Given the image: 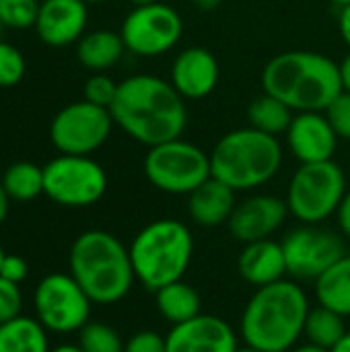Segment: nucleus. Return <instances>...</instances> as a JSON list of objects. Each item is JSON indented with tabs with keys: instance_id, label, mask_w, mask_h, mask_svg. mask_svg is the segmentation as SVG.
<instances>
[{
	"instance_id": "f257e3e1",
	"label": "nucleus",
	"mask_w": 350,
	"mask_h": 352,
	"mask_svg": "<svg viewBox=\"0 0 350 352\" xmlns=\"http://www.w3.org/2000/svg\"><path fill=\"white\" fill-rule=\"evenodd\" d=\"M113 124L144 146L179 138L188 124L186 99L157 74H132L118 85L109 107Z\"/></svg>"
},
{
	"instance_id": "f03ea898",
	"label": "nucleus",
	"mask_w": 350,
	"mask_h": 352,
	"mask_svg": "<svg viewBox=\"0 0 350 352\" xmlns=\"http://www.w3.org/2000/svg\"><path fill=\"white\" fill-rule=\"evenodd\" d=\"M309 309V297L295 278L260 287L241 311L239 338L262 352H289L303 336Z\"/></svg>"
},
{
	"instance_id": "7ed1b4c3",
	"label": "nucleus",
	"mask_w": 350,
	"mask_h": 352,
	"mask_svg": "<svg viewBox=\"0 0 350 352\" xmlns=\"http://www.w3.org/2000/svg\"><path fill=\"white\" fill-rule=\"evenodd\" d=\"M264 93L299 111H326L342 93L340 64L311 50H289L266 62Z\"/></svg>"
},
{
	"instance_id": "20e7f679",
	"label": "nucleus",
	"mask_w": 350,
	"mask_h": 352,
	"mask_svg": "<svg viewBox=\"0 0 350 352\" xmlns=\"http://www.w3.org/2000/svg\"><path fill=\"white\" fill-rule=\"evenodd\" d=\"M68 270L95 305L120 303L136 283L128 248L101 229L85 231L72 241Z\"/></svg>"
},
{
	"instance_id": "39448f33",
	"label": "nucleus",
	"mask_w": 350,
	"mask_h": 352,
	"mask_svg": "<svg viewBox=\"0 0 350 352\" xmlns=\"http://www.w3.org/2000/svg\"><path fill=\"white\" fill-rule=\"evenodd\" d=\"M208 155L212 177L235 192H252L270 184L283 165L278 136H270L252 126L227 132Z\"/></svg>"
},
{
	"instance_id": "423d86ee",
	"label": "nucleus",
	"mask_w": 350,
	"mask_h": 352,
	"mask_svg": "<svg viewBox=\"0 0 350 352\" xmlns=\"http://www.w3.org/2000/svg\"><path fill=\"white\" fill-rule=\"evenodd\" d=\"M136 283L157 293L184 280L194 256V235L177 219H157L144 225L128 245Z\"/></svg>"
},
{
	"instance_id": "0eeeda50",
	"label": "nucleus",
	"mask_w": 350,
	"mask_h": 352,
	"mask_svg": "<svg viewBox=\"0 0 350 352\" xmlns=\"http://www.w3.org/2000/svg\"><path fill=\"white\" fill-rule=\"evenodd\" d=\"M347 190V175L334 159L301 163L289 179L285 202L301 225H322L336 217Z\"/></svg>"
},
{
	"instance_id": "6e6552de",
	"label": "nucleus",
	"mask_w": 350,
	"mask_h": 352,
	"mask_svg": "<svg viewBox=\"0 0 350 352\" xmlns=\"http://www.w3.org/2000/svg\"><path fill=\"white\" fill-rule=\"evenodd\" d=\"M142 169L153 188L171 196H190L212 177L210 155L182 136L151 146Z\"/></svg>"
},
{
	"instance_id": "1a4fd4ad",
	"label": "nucleus",
	"mask_w": 350,
	"mask_h": 352,
	"mask_svg": "<svg viewBox=\"0 0 350 352\" xmlns=\"http://www.w3.org/2000/svg\"><path fill=\"white\" fill-rule=\"evenodd\" d=\"M107 190L105 169L91 155L60 153L43 165V194L66 208H87Z\"/></svg>"
},
{
	"instance_id": "9d476101",
	"label": "nucleus",
	"mask_w": 350,
	"mask_h": 352,
	"mask_svg": "<svg viewBox=\"0 0 350 352\" xmlns=\"http://www.w3.org/2000/svg\"><path fill=\"white\" fill-rule=\"evenodd\" d=\"M95 303L68 272H52L43 276L33 293L35 320L54 334L80 332L91 322Z\"/></svg>"
},
{
	"instance_id": "9b49d317",
	"label": "nucleus",
	"mask_w": 350,
	"mask_h": 352,
	"mask_svg": "<svg viewBox=\"0 0 350 352\" xmlns=\"http://www.w3.org/2000/svg\"><path fill=\"white\" fill-rule=\"evenodd\" d=\"M182 33L184 21L179 12L161 0L134 6L120 27L126 52L140 58H157L167 54L179 43Z\"/></svg>"
},
{
	"instance_id": "f8f14e48",
	"label": "nucleus",
	"mask_w": 350,
	"mask_h": 352,
	"mask_svg": "<svg viewBox=\"0 0 350 352\" xmlns=\"http://www.w3.org/2000/svg\"><path fill=\"white\" fill-rule=\"evenodd\" d=\"M287 274L295 280H318L349 254L342 233L322 225H299L283 237Z\"/></svg>"
},
{
	"instance_id": "ddd939ff",
	"label": "nucleus",
	"mask_w": 350,
	"mask_h": 352,
	"mask_svg": "<svg viewBox=\"0 0 350 352\" xmlns=\"http://www.w3.org/2000/svg\"><path fill=\"white\" fill-rule=\"evenodd\" d=\"M113 118L107 107H99L87 99L62 107L50 124V140L64 155H93L99 151L111 130Z\"/></svg>"
},
{
	"instance_id": "4468645a",
	"label": "nucleus",
	"mask_w": 350,
	"mask_h": 352,
	"mask_svg": "<svg viewBox=\"0 0 350 352\" xmlns=\"http://www.w3.org/2000/svg\"><path fill=\"white\" fill-rule=\"evenodd\" d=\"M287 217L289 208L285 198L274 194H254L237 202L227 227L237 241L248 245L254 241L272 239V235L283 229Z\"/></svg>"
},
{
	"instance_id": "2eb2a0df",
	"label": "nucleus",
	"mask_w": 350,
	"mask_h": 352,
	"mask_svg": "<svg viewBox=\"0 0 350 352\" xmlns=\"http://www.w3.org/2000/svg\"><path fill=\"white\" fill-rule=\"evenodd\" d=\"M165 340L167 352H237L239 349V334L231 324L208 314L171 326Z\"/></svg>"
},
{
	"instance_id": "dca6fc26",
	"label": "nucleus",
	"mask_w": 350,
	"mask_h": 352,
	"mask_svg": "<svg viewBox=\"0 0 350 352\" xmlns=\"http://www.w3.org/2000/svg\"><path fill=\"white\" fill-rule=\"evenodd\" d=\"M285 138L287 148L299 163L332 161L340 140L324 111L295 113Z\"/></svg>"
},
{
	"instance_id": "f3484780",
	"label": "nucleus",
	"mask_w": 350,
	"mask_h": 352,
	"mask_svg": "<svg viewBox=\"0 0 350 352\" xmlns=\"http://www.w3.org/2000/svg\"><path fill=\"white\" fill-rule=\"evenodd\" d=\"M219 76L221 68L217 56L206 47L192 45L175 56L169 82L186 101H198L217 89Z\"/></svg>"
},
{
	"instance_id": "a211bd4d",
	"label": "nucleus",
	"mask_w": 350,
	"mask_h": 352,
	"mask_svg": "<svg viewBox=\"0 0 350 352\" xmlns=\"http://www.w3.org/2000/svg\"><path fill=\"white\" fill-rule=\"evenodd\" d=\"M89 23V4L83 0H43L35 21L37 37L50 47L76 43Z\"/></svg>"
},
{
	"instance_id": "6ab92c4d",
	"label": "nucleus",
	"mask_w": 350,
	"mask_h": 352,
	"mask_svg": "<svg viewBox=\"0 0 350 352\" xmlns=\"http://www.w3.org/2000/svg\"><path fill=\"white\" fill-rule=\"evenodd\" d=\"M237 268L241 278L256 289L278 283L289 276L283 243L274 239L248 243L239 254Z\"/></svg>"
},
{
	"instance_id": "aec40b11",
	"label": "nucleus",
	"mask_w": 350,
	"mask_h": 352,
	"mask_svg": "<svg viewBox=\"0 0 350 352\" xmlns=\"http://www.w3.org/2000/svg\"><path fill=\"white\" fill-rule=\"evenodd\" d=\"M235 194L237 192L227 184L210 177L188 196V214L198 227L204 229L227 225L237 206Z\"/></svg>"
},
{
	"instance_id": "412c9836",
	"label": "nucleus",
	"mask_w": 350,
	"mask_h": 352,
	"mask_svg": "<svg viewBox=\"0 0 350 352\" xmlns=\"http://www.w3.org/2000/svg\"><path fill=\"white\" fill-rule=\"evenodd\" d=\"M126 54L120 31L95 29L76 41V58L91 72H107Z\"/></svg>"
},
{
	"instance_id": "4be33fe9",
	"label": "nucleus",
	"mask_w": 350,
	"mask_h": 352,
	"mask_svg": "<svg viewBox=\"0 0 350 352\" xmlns=\"http://www.w3.org/2000/svg\"><path fill=\"white\" fill-rule=\"evenodd\" d=\"M155 303H157L161 318L169 322L171 326L184 324L202 314V299L198 291L184 280L171 283L159 289L155 293Z\"/></svg>"
},
{
	"instance_id": "5701e85b",
	"label": "nucleus",
	"mask_w": 350,
	"mask_h": 352,
	"mask_svg": "<svg viewBox=\"0 0 350 352\" xmlns=\"http://www.w3.org/2000/svg\"><path fill=\"white\" fill-rule=\"evenodd\" d=\"M318 305L350 318V254L342 256L316 280Z\"/></svg>"
},
{
	"instance_id": "b1692460",
	"label": "nucleus",
	"mask_w": 350,
	"mask_h": 352,
	"mask_svg": "<svg viewBox=\"0 0 350 352\" xmlns=\"http://www.w3.org/2000/svg\"><path fill=\"white\" fill-rule=\"evenodd\" d=\"M0 352H50L47 330L25 316L0 324Z\"/></svg>"
},
{
	"instance_id": "393cba45",
	"label": "nucleus",
	"mask_w": 350,
	"mask_h": 352,
	"mask_svg": "<svg viewBox=\"0 0 350 352\" xmlns=\"http://www.w3.org/2000/svg\"><path fill=\"white\" fill-rule=\"evenodd\" d=\"M295 111L276 97L262 93L248 107V122L252 128L270 136H281L289 130Z\"/></svg>"
},
{
	"instance_id": "a878e982",
	"label": "nucleus",
	"mask_w": 350,
	"mask_h": 352,
	"mask_svg": "<svg viewBox=\"0 0 350 352\" xmlns=\"http://www.w3.org/2000/svg\"><path fill=\"white\" fill-rule=\"evenodd\" d=\"M0 182L10 200L29 202L43 194V167L31 161H17L4 171Z\"/></svg>"
},
{
	"instance_id": "bb28decb",
	"label": "nucleus",
	"mask_w": 350,
	"mask_h": 352,
	"mask_svg": "<svg viewBox=\"0 0 350 352\" xmlns=\"http://www.w3.org/2000/svg\"><path fill=\"white\" fill-rule=\"evenodd\" d=\"M344 320H347L344 316H340V314H336V311H332V309H328L324 305L311 307L309 316L305 320L303 336L307 338V342L332 351L344 338V334L349 332Z\"/></svg>"
},
{
	"instance_id": "cd10ccee",
	"label": "nucleus",
	"mask_w": 350,
	"mask_h": 352,
	"mask_svg": "<svg viewBox=\"0 0 350 352\" xmlns=\"http://www.w3.org/2000/svg\"><path fill=\"white\" fill-rule=\"evenodd\" d=\"M78 344L85 352H124L120 332L103 322H89L78 332Z\"/></svg>"
},
{
	"instance_id": "c85d7f7f",
	"label": "nucleus",
	"mask_w": 350,
	"mask_h": 352,
	"mask_svg": "<svg viewBox=\"0 0 350 352\" xmlns=\"http://www.w3.org/2000/svg\"><path fill=\"white\" fill-rule=\"evenodd\" d=\"M39 0H0V25L8 29L35 27Z\"/></svg>"
},
{
	"instance_id": "c756f323",
	"label": "nucleus",
	"mask_w": 350,
	"mask_h": 352,
	"mask_svg": "<svg viewBox=\"0 0 350 352\" xmlns=\"http://www.w3.org/2000/svg\"><path fill=\"white\" fill-rule=\"evenodd\" d=\"M27 72V62L21 50L0 39V89L17 87Z\"/></svg>"
},
{
	"instance_id": "7c9ffc66",
	"label": "nucleus",
	"mask_w": 350,
	"mask_h": 352,
	"mask_svg": "<svg viewBox=\"0 0 350 352\" xmlns=\"http://www.w3.org/2000/svg\"><path fill=\"white\" fill-rule=\"evenodd\" d=\"M118 85L109 74L105 72H93L87 82H85V89H83V95L87 101L99 105V107H111L116 95H118Z\"/></svg>"
},
{
	"instance_id": "2f4dec72",
	"label": "nucleus",
	"mask_w": 350,
	"mask_h": 352,
	"mask_svg": "<svg viewBox=\"0 0 350 352\" xmlns=\"http://www.w3.org/2000/svg\"><path fill=\"white\" fill-rule=\"evenodd\" d=\"M338 138L350 140V93L342 91L324 111Z\"/></svg>"
},
{
	"instance_id": "473e14b6",
	"label": "nucleus",
	"mask_w": 350,
	"mask_h": 352,
	"mask_svg": "<svg viewBox=\"0 0 350 352\" xmlns=\"http://www.w3.org/2000/svg\"><path fill=\"white\" fill-rule=\"evenodd\" d=\"M21 307H23V295L19 285L0 276V324L19 318Z\"/></svg>"
},
{
	"instance_id": "72a5a7b5",
	"label": "nucleus",
	"mask_w": 350,
	"mask_h": 352,
	"mask_svg": "<svg viewBox=\"0 0 350 352\" xmlns=\"http://www.w3.org/2000/svg\"><path fill=\"white\" fill-rule=\"evenodd\" d=\"M124 352H167V340L159 332L140 330L126 340Z\"/></svg>"
},
{
	"instance_id": "f704fd0d",
	"label": "nucleus",
	"mask_w": 350,
	"mask_h": 352,
	"mask_svg": "<svg viewBox=\"0 0 350 352\" xmlns=\"http://www.w3.org/2000/svg\"><path fill=\"white\" fill-rule=\"evenodd\" d=\"M0 276L21 285L27 276H29V264L25 262V258L17 256V254H6L0 266Z\"/></svg>"
},
{
	"instance_id": "c9c22d12",
	"label": "nucleus",
	"mask_w": 350,
	"mask_h": 352,
	"mask_svg": "<svg viewBox=\"0 0 350 352\" xmlns=\"http://www.w3.org/2000/svg\"><path fill=\"white\" fill-rule=\"evenodd\" d=\"M336 223H338V231L342 233V237L350 239V188L336 210Z\"/></svg>"
},
{
	"instance_id": "e433bc0d",
	"label": "nucleus",
	"mask_w": 350,
	"mask_h": 352,
	"mask_svg": "<svg viewBox=\"0 0 350 352\" xmlns=\"http://www.w3.org/2000/svg\"><path fill=\"white\" fill-rule=\"evenodd\" d=\"M338 31H340L342 41L350 47V4L342 6L338 12Z\"/></svg>"
},
{
	"instance_id": "4c0bfd02",
	"label": "nucleus",
	"mask_w": 350,
	"mask_h": 352,
	"mask_svg": "<svg viewBox=\"0 0 350 352\" xmlns=\"http://www.w3.org/2000/svg\"><path fill=\"white\" fill-rule=\"evenodd\" d=\"M340 80H342V91L350 93V52L340 62Z\"/></svg>"
},
{
	"instance_id": "58836bf2",
	"label": "nucleus",
	"mask_w": 350,
	"mask_h": 352,
	"mask_svg": "<svg viewBox=\"0 0 350 352\" xmlns=\"http://www.w3.org/2000/svg\"><path fill=\"white\" fill-rule=\"evenodd\" d=\"M8 208H10V198H8V194H6V190H4V186L0 182V225L4 223V219L8 214Z\"/></svg>"
},
{
	"instance_id": "ea45409f",
	"label": "nucleus",
	"mask_w": 350,
	"mask_h": 352,
	"mask_svg": "<svg viewBox=\"0 0 350 352\" xmlns=\"http://www.w3.org/2000/svg\"><path fill=\"white\" fill-rule=\"evenodd\" d=\"M289 352H330L324 346H318V344H311V342H305V344H297L295 349H291Z\"/></svg>"
},
{
	"instance_id": "a19ab883",
	"label": "nucleus",
	"mask_w": 350,
	"mask_h": 352,
	"mask_svg": "<svg viewBox=\"0 0 350 352\" xmlns=\"http://www.w3.org/2000/svg\"><path fill=\"white\" fill-rule=\"evenodd\" d=\"M223 0H194V4L202 10H215Z\"/></svg>"
},
{
	"instance_id": "79ce46f5",
	"label": "nucleus",
	"mask_w": 350,
	"mask_h": 352,
	"mask_svg": "<svg viewBox=\"0 0 350 352\" xmlns=\"http://www.w3.org/2000/svg\"><path fill=\"white\" fill-rule=\"evenodd\" d=\"M330 352H350V332H347L344 338H342V340H340Z\"/></svg>"
},
{
	"instance_id": "37998d69",
	"label": "nucleus",
	"mask_w": 350,
	"mask_h": 352,
	"mask_svg": "<svg viewBox=\"0 0 350 352\" xmlns=\"http://www.w3.org/2000/svg\"><path fill=\"white\" fill-rule=\"evenodd\" d=\"M50 352H85V351L80 349V344H60V346L50 349Z\"/></svg>"
},
{
	"instance_id": "c03bdc74",
	"label": "nucleus",
	"mask_w": 350,
	"mask_h": 352,
	"mask_svg": "<svg viewBox=\"0 0 350 352\" xmlns=\"http://www.w3.org/2000/svg\"><path fill=\"white\" fill-rule=\"evenodd\" d=\"M132 6H142V4H151V2H157V0H128Z\"/></svg>"
},
{
	"instance_id": "a18cd8bd",
	"label": "nucleus",
	"mask_w": 350,
	"mask_h": 352,
	"mask_svg": "<svg viewBox=\"0 0 350 352\" xmlns=\"http://www.w3.org/2000/svg\"><path fill=\"white\" fill-rule=\"evenodd\" d=\"M237 352H262V351H258V349H254V346L243 344V346H239V349H237Z\"/></svg>"
},
{
	"instance_id": "49530a36",
	"label": "nucleus",
	"mask_w": 350,
	"mask_h": 352,
	"mask_svg": "<svg viewBox=\"0 0 350 352\" xmlns=\"http://www.w3.org/2000/svg\"><path fill=\"white\" fill-rule=\"evenodd\" d=\"M330 2H332V4H336V6H340V8H342V6H349L350 4V0H330Z\"/></svg>"
},
{
	"instance_id": "de8ad7c7",
	"label": "nucleus",
	"mask_w": 350,
	"mask_h": 352,
	"mask_svg": "<svg viewBox=\"0 0 350 352\" xmlns=\"http://www.w3.org/2000/svg\"><path fill=\"white\" fill-rule=\"evenodd\" d=\"M85 4H103V2H107V0H83Z\"/></svg>"
},
{
	"instance_id": "09e8293b",
	"label": "nucleus",
	"mask_w": 350,
	"mask_h": 352,
	"mask_svg": "<svg viewBox=\"0 0 350 352\" xmlns=\"http://www.w3.org/2000/svg\"><path fill=\"white\" fill-rule=\"evenodd\" d=\"M4 256H6V252H4V248H2V243H0V266H2V260H4Z\"/></svg>"
},
{
	"instance_id": "8fccbe9b",
	"label": "nucleus",
	"mask_w": 350,
	"mask_h": 352,
	"mask_svg": "<svg viewBox=\"0 0 350 352\" xmlns=\"http://www.w3.org/2000/svg\"><path fill=\"white\" fill-rule=\"evenodd\" d=\"M0 31H2V25H0Z\"/></svg>"
},
{
	"instance_id": "3c124183",
	"label": "nucleus",
	"mask_w": 350,
	"mask_h": 352,
	"mask_svg": "<svg viewBox=\"0 0 350 352\" xmlns=\"http://www.w3.org/2000/svg\"><path fill=\"white\" fill-rule=\"evenodd\" d=\"M39 2H43V0H39Z\"/></svg>"
}]
</instances>
